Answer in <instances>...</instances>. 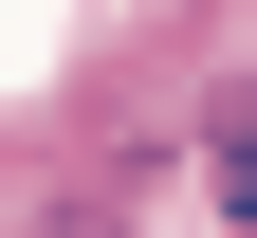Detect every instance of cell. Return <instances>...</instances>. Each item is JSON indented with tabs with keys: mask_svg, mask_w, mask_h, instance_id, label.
<instances>
[{
	"mask_svg": "<svg viewBox=\"0 0 257 238\" xmlns=\"http://www.w3.org/2000/svg\"><path fill=\"white\" fill-rule=\"evenodd\" d=\"M220 220L257 238V110H239V147H220Z\"/></svg>",
	"mask_w": 257,
	"mask_h": 238,
	"instance_id": "obj_1",
	"label": "cell"
}]
</instances>
